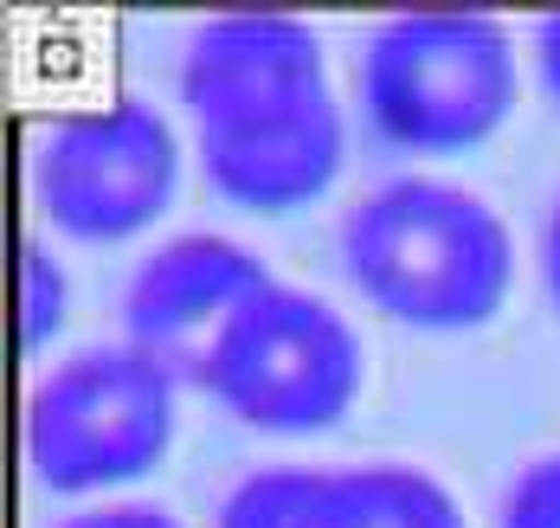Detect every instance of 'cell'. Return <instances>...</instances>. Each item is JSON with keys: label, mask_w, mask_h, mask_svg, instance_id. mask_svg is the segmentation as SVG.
<instances>
[{"label": "cell", "mask_w": 560, "mask_h": 528, "mask_svg": "<svg viewBox=\"0 0 560 528\" xmlns=\"http://www.w3.org/2000/svg\"><path fill=\"white\" fill-rule=\"evenodd\" d=\"M180 104L200 168L232 207L290 213L341 175L348 129L329 91L323 33L303 13H207L180 46Z\"/></svg>", "instance_id": "cell-1"}, {"label": "cell", "mask_w": 560, "mask_h": 528, "mask_svg": "<svg viewBox=\"0 0 560 528\" xmlns=\"http://www.w3.org/2000/svg\"><path fill=\"white\" fill-rule=\"evenodd\" d=\"M220 528H470L451 483L406 458L265 465L220 503Z\"/></svg>", "instance_id": "cell-8"}, {"label": "cell", "mask_w": 560, "mask_h": 528, "mask_svg": "<svg viewBox=\"0 0 560 528\" xmlns=\"http://www.w3.org/2000/svg\"><path fill=\"white\" fill-rule=\"evenodd\" d=\"M528 59H535L541 91L560 104V13H541V20H535V33H528Z\"/></svg>", "instance_id": "cell-12"}, {"label": "cell", "mask_w": 560, "mask_h": 528, "mask_svg": "<svg viewBox=\"0 0 560 528\" xmlns=\"http://www.w3.org/2000/svg\"><path fill=\"white\" fill-rule=\"evenodd\" d=\"M39 213L65 238L116 245L149 233L180 193V136L149 97H104L39 136Z\"/></svg>", "instance_id": "cell-6"}, {"label": "cell", "mask_w": 560, "mask_h": 528, "mask_svg": "<svg viewBox=\"0 0 560 528\" xmlns=\"http://www.w3.org/2000/svg\"><path fill=\"white\" fill-rule=\"evenodd\" d=\"M541 284L560 303V200L548 207V220H541Z\"/></svg>", "instance_id": "cell-13"}, {"label": "cell", "mask_w": 560, "mask_h": 528, "mask_svg": "<svg viewBox=\"0 0 560 528\" xmlns=\"http://www.w3.org/2000/svg\"><path fill=\"white\" fill-rule=\"evenodd\" d=\"M368 380V342L323 291L271 278L238 309L200 387L258 432H323L354 407Z\"/></svg>", "instance_id": "cell-5"}, {"label": "cell", "mask_w": 560, "mask_h": 528, "mask_svg": "<svg viewBox=\"0 0 560 528\" xmlns=\"http://www.w3.org/2000/svg\"><path fill=\"white\" fill-rule=\"evenodd\" d=\"M348 284L412 329H477L515 284V233L464 180L393 175L341 220Z\"/></svg>", "instance_id": "cell-2"}, {"label": "cell", "mask_w": 560, "mask_h": 528, "mask_svg": "<svg viewBox=\"0 0 560 528\" xmlns=\"http://www.w3.org/2000/svg\"><path fill=\"white\" fill-rule=\"evenodd\" d=\"M180 380L129 336L84 342L26 394V465L65 496L122 490L168 458Z\"/></svg>", "instance_id": "cell-4"}, {"label": "cell", "mask_w": 560, "mask_h": 528, "mask_svg": "<svg viewBox=\"0 0 560 528\" xmlns=\"http://www.w3.org/2000/svg\"><path fill=\"white\" fill-rule=\"evenodd\" d=\"M58 528H187V523L174 509H162V503H142V496H104V503L65 516Z\"/></svg>", "instance_id": "cell-11"}, {"label": "cell", "mask_w": 560, "mask_h": 528, "mask_svg": "<svg viewBox=\"0 0 560 528\" xmlns=\"http://www.w3.org/2000/svg\"><path fill=\"white\" fill-rule=\"evenodd\" d=\"M497 528H560V451H541L509 477Z\"/></svg>", "instance_id": "cell-10"}, {"label": "cell", "mask_w": 560, "mask_h": 528, "mask_svg": "<svg viewBox=\"0 0 560 528\" xmlns=\"http://www.w3.org/2000/svg\"><path fill=\"white\" fill-rule=\"evenodd\" d=\"M65 316H71V271H65V258H58L46 238L33 233L20 245V342L26 349H46L58 329H65Z\"/></svg>", "instance_id": "cell-9"}, {"label": "cell", "mask_w": 560, "mask_h": 528, "mask_svg": "<svg viewBox=\"0 0 560 528\" xmlns=\"http://www.w3.org/2000/svg\"><path fill=\"white\" fill-rule=\"evenodd\" d=\"M278 271L238 245L232 233H174L162 238L122 284V336L142 354H155L180 387H200L213 349L238 309L265 291Z\"/></svg>", "instance_id": "cell-7"}, {"label": "cell", "mask_w": 560, "mask_h": 528, "mask_svg": "<svg viewBox=\"0 0 560 528\" xmlns=\"http://www.w3.org/2000/svg\"><path fill=\"white\" fill-rule=\"evenodd\" d=\"M522 91V46L497 13L406 7L361 46V104L393 149L457 155L490 142Z\"/></svg>", "instance_id": "cell-3"}]
</instances>
